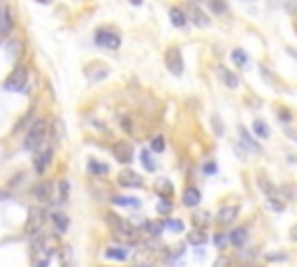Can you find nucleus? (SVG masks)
Here are the masks:
<instances>
[{"label":"nucleus","mask_w":297,"mask_h":267,"mask_svg":"<svg viewBox=\"0 0 297 267\" xmlns=\"http://www.w3.org/2000/svg\"><path fill=\"white\" fill-rule=\"evenodd\" d=\"M228 242H230V235H225V232H218V235L213 237V244L218 246V249H223Z\"/></svg>","instance_id":"29"},{"label":"nucleus","mask_w":297,"mask_h":267,"mask_svg":"<svg viewBox=\"0 0 297 267\" xmlns=\"http://www.w3.org/2000/svg\"><path fill=\"white\" fill-rule=\"evenodd\" d=\"M38 2H42V5H46V2H51V0H38Z\"/></svg>","instance_id":"43"},{"label":"nucleus","mask_w":297,"mask_h":267,"mask_svg":"<svg viewBox=\"0 0 297 267\" xmlns=\"http://www.w3.org/2000/svg\"><path fill=\"white\" fill-rule=\"evenodd\" d=\"M9 31H12V14L7 7H0V38L9 35Z\"/></svg>","instance_id":"14"},{"label":"nucleus","mask_w":297,"mask_h":267,"mask_svg":"<svg viewBox=\"0 0 297 267\" xmlns=\"http://www.w3.org/2000/svg\"><path fill=\"white\" fill-rule=\"evenodd\" d=\"M205 172H207V175H213V172H216V165H213V163H207V165H205Z\"/></svg>","instance_id":"39"},{"label":"nucleus","mask_w":297,"mask_h":267,"mask_svg":"<svg viewBox=\"0 0 297 267\" xmlns=\"http://www.w3.org/2000/svg\"><path fill=\"white\" fill-rule=\"evenodd\" d=\"M246 2H253V0H246Z\"/></svg>","instance_id":"44"},{"label":"nucleus","mask_w":297,"mask_h":267,"mask_svg":"<svg viewBox=\"0 0 297 267\" xmlns=\"http://www.w3.org/2000/svg\"><path fill=\"white\" fill-rule=\"evenodd\" d=\"M35 267H49V260H46V258L38 260V265H35Z\"/></svg>","instance_id":"40"},{"label":"nucleus","mask_w":297,"mask_h":267,"mask_svg":"<svg viewBox=\"0 0 297 267\" xmlns=\"http://www.w3.org/2000/svg\"><path fill=\"white\" fill-rule=\"evenodd\" d=\"M186 16H191L193 23H195V26H200V28H205L207 23H209V19H207L205 12H202L198 5H191V7H188V12H186Z\"/></svg>","instance_id":"12"},{"label":"nucleus","mask_w":297,"mask_h":267,"mask_svg":"<svg viewBox=\"0 0 297 267\" xmlns=\"http://www.w3.org/2000/svg\"><path fill=\"white\" fill-rule=\"evenodd\" d=\"M221 77L225 79V84H228V89H237L239 86V79H237L232 72H230L228 68H221Z\"/></svg>","instance_id":"23"},{"label":"nucleus","mask_w":297,"mask_h":267,"mask_svg":"<svg viewBox=\"0 0 297 267\" xmlns=\"http://www.w3.org/2000/svg\"><path fill=\"white\" fill-rule=\"evenodd\" d=\"M209 7H212L216 14H223V12H225V2H221V0H209Z\"/></svg>","instance_id":"30"},{"label":"nucleus","mask_w":297,"mask_h":267,"mask_svg":"<svg viewBox=\"0 0 297 267\" xmlns=\"http://www.w3.org/2000/svg\"><path fill=\"white\" fill-rule=\"evenodd\" d=\"M112 153H114V158L119 160V163H130L132 160V144L130 142H114L112 144Z\"/></svg>","instance_id":"7"},{"label":"nucleus","mask_w":297,"mask_h":267,"mask_svg":"<svg viewBox=\"0 0 297 267\" xmlns=\"http://www.w3.org/2000/svg\"><path fill=\"white\" fill-rule=\"evenodd\" d=\"M205 239H207V235H202L200 230H195V232H191V237H188V242H191V244H195V246L205 244Z\"/></svg>","instance_id":"28"},{"label":"nucleus","mask_w":297,"mask_h":267,"mask_svg":"<svg viewBox=\"0 0 297 267\" xmlns=\"http://www.w3.org/2000/svg\"><path fill=\"white\" fill-rule=\"evenodd\" d=\"M142 267H144V265H142Z\"/></svg>","instance_id":"45"},{"label":"nucleus","mask_w":297,"mask_h":267,"mask_svg":"<svg viewBox=\"0 0 297 267\" xmlns=\"http://www.w3.org/2000/svg\"><path fill=\"white\" fill-rule=\"evenodd\" d=\"M232 61H235L237 65L242 68V65H246V63H249V56H246V51H242V49H235V51H232Z\"/></svg>","instance_id":"26"},{"label":"nucleus","mask_w":297,"mask_h":267,"mask_svg":"<svg viewBox=\"0 0 297 267\" xmlns=\"http://www.w3.org/2000/svg\"><path fill=\"white\" fill-rule=\"evenodd\" d=\"M107 223H109V228L114 230V235L119 237V239H126V242H132V239H135V228H132L130 223L123 221L119 214H107Z\"/></svg>","instance_id":"2"},{"label":"nucleus","mask_w":297,"mask_h":267,"mask_svg":"<svg viewBox=\"0 0 297 267\" xmlns=\"http://www.w3.org/2000/svg\"><path fill=\"white\" fill-rule=\"evenodd\" d=\"M130 2H132V5H142V0H130Z\"/></svg>","instance_id":"42"},{"label":"nucleus","mask_w":297,"mask_h":267,"mask_svg":"<svg viewBox=\"0 0 297 267\" xmlns=\"http://www.w3.org/2000/svg\"><path fill=\"white\" fill-rule=\"evenodd\" d=\"M213 267H232V260H230L228 256H218L216 263H213Z\"/></svg>","instance_id":"33"},{"label":"nucleus","mask_w":297,"mask_h":267,"mask_svg":"<svg viewBox=\"0 0 297 267\" xmlns=\"http://www.w3.org/2000/svg\"><path fill=\"white\" fill-rule=\"evenodd\" d=\"M107 75H109V70H107V68H102V70H98V72H91V75H88V77H91L93 82H95V79H105Z\"/></svg>","instance_id":"36"},{"label":"nucleus","mask_w":297,"mask_h":267,"mask_svg":"<svg viewBox=\"0 0 297 267\" xmlns=\"http://www.w3.org/2000/svg\"><path fill=\"white\" fill-rule=\"evenodd\" d=\"M253 133H255L258 137H262V139L269 137V128H267L262 121H255V123H253Z\"/></svg>","instance_id":"25"},{"label":"nucleus","mask_w":297,"mask_h":267,"mask_svg":"<svg viewBox=\"0 0 297 267\" xmlns=\"http://www.w3.org/2000/svg\"><path fill=\"white\" fill-rule=\"evenodd\" d=\"M158 212L160 214H170V212H172V202H170V200H160V202H158Z\"/></svg>","instance_id":"34"},{"label":"nucleus","mask_w":297,"mask_h":267,"mask_svg":"<svg viewBox=\"0 0 297 267\" xmlns=\"http://www.w3.org/2000/svg\"><path fill=\"white\" fill-rule=\"evenodd\" d=\"M207 216H209V214H195V219H193V221H195V223L200 225V223H207V221H209Z\"/></svg>","instance_id":"38"},{"label":"nucleus","mask_w":297,"mask_h":267,"mask_svg":"<svg viewBox=\"0 0 297 267\" xmlns=\"http://www.w3.org/2000/svg\"><path fill=\"white\" fill-rule=\"evenodd\" d=\"M165 65H168V70L174 77L183 75V58H181V51H179L176 46L168 49V53H165Z\"/></svg>","instance_id":"6"},{"label":"nucleus","mask_w":297,"mask_h":267,"mask_svg":"<svg viewBox=\"0 0 297 267\" xmlns=\"http://www.w3.org/2000/svg\"><path fill=\"white\" fill-rule=\"evenodd\" d=\"M28 70L23 68V65H16L12 70V75L7 77V82H5V89L7 91H21V93H28Z\"/></svg>","instance_id":"3"},{"label":"nucleus","mask_w":297,"mask_h":267,"mask_svg":"<svg viewBox=\"0 0 297 267\" xmlns=\"http://www.w3.org/2000/svg\"><path fill=\"white\" fill-rule=\"evenodd\" d=\"M158 191L165 195H172V183L170 181H158Z\"/></svg>","instance_id":"35"},{"label":"nucleus","mask_w":297,"mask_h":267,"mask_svg":"<svg viewBox=\"0 0 297 267\" xmlns=\"http://www.w3.org/2000/svg\"><path fill=\"white\" fill-rule=\"evenodd\" d=\"M51 223H53V228L58 230V232H68V228H70V221H68V216L63 212H53L51 214Z\"/></svg>","instance_id":"15"},{"label":"nucleus","mask_w":297,"mask_h":267,"mask_svg":"<svg viewBox=\"0 0 297 267\" xmlns=\"http://www.w3.org/2000/svg\"><path fill=\"white\" fill-rule=\"evenodd\" d=\"M144 230L151 237H158V235H163V230H165V221H146Z\"/></svg>","instance_id":"18"},{"label":"nucleus","mask_w":297,"mask_h":267,"mask_svg":"<svg viewBox=\"0 0 297 267\" xmlns=\"http://www.w3.org/2000/svg\"><path fill=\"white\" fill-rule=\"evenodd\" d=\"M290 237H293V239H295V242H297V225H295V228H293V235H290Z\"/></svg>","instance_id":"41"},{"label":"nucleus","mask_w":297,"mask_h":267,"mask_svg":"<svg viewBox=\"0 0 297 267\" xmlns=\"http://www.w3.org/2000/svg\"><path fill=\"white\" fill-rule=\"evenodd\" d=\"M119 183H121V186H126V188H139V186H144L142 177L135 175V172H128V170L119 175Z\"/></svg>","instance_id":"11"},{"label":"nucleus","mask_w":297,"mask_h":267,"mask_svg":"<svg viewBox=\"0 0 297 267\" xmlns=\"http://www.w3.org/2000/svg\"><path fill=\"white\" fill-rule=\"evenodd\" d=\"M130 249L128 246H107L105 249V258L107 260H119V263H126V260H130Z\"/></svg>","instance_id":"8"},{"label":"nucleus","mask_w":297,"mask_h":267,"mask_svg":"<svg viewBox=\"0 0 297 267\" xmlns=\"http://www.w3.org/2000/svg\"><path fill=\"white\" fill-rule=\"evenodd\" d=\"M239 137H242V142H244V146H249L251 151H260V144H255V142H253V137H251V135H249V130H246V128H242V126H239Z\"/></svg>","instance_id":"20"},{"label":"nucleus","mask_w":297,"mask_h":267,"mask_svg":"<svg viewBox=\"0 0 297 267\" xmlns=\"http://www.w3.org/2000/svg\"><path fill=\"white\" fill-rule=\"evenodd\" d=\"M51 158H53V149L49 144H42L38 149V153H35V160H33V168H35V172H38V175H44V170L49 168Z\"/></svg>","instance_id":"5"},{"label":"nucleus","mask_w":297,"mask_h":267,"mask_svg":"<svg viewBox=\"0 0 297 267\" xmlns=\"http://www.w3.org/2000/svg\"><path fill=\"white\" fill-rule=\"evenodd\" d=\"M44 137H46V121L38 119V121L31 126V130H28V135H26V142H23V146H26L28 151H35V149H40V146H42Z\"/></svg>","instance_id":"1"},{"label":"nucleus","mask_w":297,"mask_h":267,"mask_svg":"<svg viewBox=\"0 0 297 267\" xmlns=\"http://www.w3.org/2000/svg\"><path fill=\"white\" fill-rule=\"evenodd\" d=\"M170 19H172V26H176V28H183V26L188 23V16H186V12H181L179 7L170 9Z\"/></svg>","instance_id":"17"},{"label":"nucleus","mask_w":297,"mask_h":267,"mask_svg":"<svg viewBox=\"0 0 297 267\" xmlns=\"http://www.w3.org/2000/svg\"><path fill=\"white\" fill-rule=\"evenodd\" d=\"M33 195H35L40 202H49V200H51V183L40 181L38 186L33 188Z\"/></svg>","instance_id":"13"},{"label":"nucleus","mask_w":297,"mask_h":267,"mask_svg":"<svg viewBox=\"0 0 297 267\" xmlns=\"http://www.w3.org/2000/svg\"><path fill=\"white\" fill-rule=\"evenodd\" d=\"M88 172H91V175H98V177H105L107 172H109V168L102 165V163H98V160H91V163H88Z\"/></svg>","instance_id":"22"},{"label":"nucleus","mask_w":297,"mask_h":267,"mask_svg":"<svg viewBox=\"0 0 297 267\" xmlns=\"http://www.w3.org/2000/svg\"><path fill=\"white\" fill-rule=\"evenodd\" d=\"M40 225H42V209L33 207L31 216H28V221H26V232H28L31 237H35L40 232Z\"/></svg>","instance_id":"9"},{"label":"nucleus","mask_w":297,"mask_h":267,"mask_svg":"<svg viewBox=\"0 0 297 267\" xmlns=\"http://www.w3.org/2000/svg\"><path fill=\"white\" fill-rule=\"evenodd\" d=\"M165 228L172 230V232H181V230H183V223H181V221H165Z\"/></svg>","instance_id":"32"},{"label":"nucleus","mask_w":297,"mask_h":267,"mask_svg":"<svg viewBox=\"0 0 297 267\" xmlns=\"http://www.w3.org/2000/svg\"><path fill=\"white\" fill-rule=\"evenodd\" d=\"M230 242H232L237 249H242V246H244V242H246V228L232 230V232H230Z\"/></svg>","instance_id":"19"},{"label":"nucleus","mask_w":297,"mask_h":267,"mask_svg":"<svg viewBox=\"0 0 297 267\" xmlns=\"http://www.w3.org/2000/svg\"><path fill=\"white\" fill-rule=\"evenodd\" d=\"M151 149H153V151H165V139L160 137V135H158V137H153L151 139Z\"/></svg>","instance_id":"31"},{"label":"nucleus","mask_w":297,"mask_h":267,"mask_svg":"<svg viewBox=\"0 0 297 267\" xmlns=\"http://www.w3.org/2000/svg\"><path fill=\"white\" fill-rule=\"evenodd\" d=\"M269 5L276 7V5H281V7H290V0H269Z\"/></svg>","instance_id":"37"},{"label":"nucleus","mask_w":297,"mask_h":267,"mask_svg":"<svg viewBox=\"0 0 297 267\" xmlns=\"http://www.w3.org/2000/svg\"><path fill=\"white\" fill-rule=\"evenodd\" d=\"M183 205L186 207H195V205H200V191L195 188V186H188L186 191H183Z\"/></svg>","instance_id":"16"},{"label":"nucleus","mask_w":297,"mask_h":267,"mask_svg":"<svg viewBox=\"0 0 297 267\" xmlns=\"http://www.w3.org/2000/svg\"><path fill=\"white\" fill-rule=\"evenodd\" d=\"M142 165H144L149 172H153V170H156V160H153V156L149 153V149H142Z\"/></svg>","instance_id":"24"},{"label":"nucleus","mask_w":297,"mask_h":267,"mask_svg":"<svg viewBox=\"0 0 297 267\" xmlns=\"http://www.w3.org/2000/svg\"><path fill=\"white\" fill-rule=\"evenodd\" d=\"M95 44L102 46V49H109V51H114L121 46V38H119V33L114 31H107V28H100L95 33Z\"/></svg>","instance_id":"4"},{"label":"nucleus","mask_w":297,"mask_h":267,"mask_svg":"<svg viewBox=\"0 0 297 267\" xmlns=\"http://www.w3.org/2000/svg\"><path fill=\"white\" fill-rule=\"evenodd\" d=\"M112 202L119 207H139V200L135 198H123V195H112Z\"/></svg>","instance_id":"21"},{"label":"nucleus","mask_w":297,"mask_h":267,"mask_svg":"<svg viewBox=\"0 0 297 267\" xmlns=\"http://www.w3.org/2000/svg\"><path fill=\"white\" fill-rule=\"evenodd\" d=\"M68 191H70L68 181H65V179H61V181H58V200H61V202H65V200H68Z\"/></svg>","instance_id":"27"},{"label":"nucleus","mask_w":297,"mask_h":267,"mask_svg":"<svg viewBox=\"0 0 297 267\" xmlns=\"http://www.w3.org/2000/svg\"><path fill=\"white\" fill-rule=\"evenodd\" d=\"M237 214H239V207L237 205H228V207H221L218 209V216H216V221L221 223V225H228L237 219Z\"/></svg>","instance_id":"10"}]
</instances>
